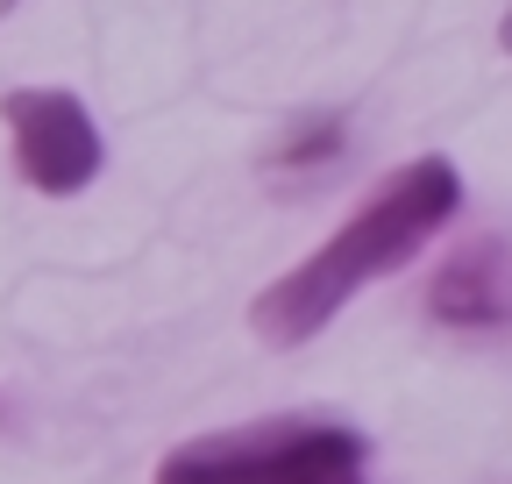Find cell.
<instances>
[{"label":"cell","mask_w":512,"mask_h":484,"mask_svg":"<svg viewBox=\"0 0 512 484\" xmlns=\"http://www.w3.org/2000/svg\"><path fill=\"white\" fill-rule=\"evenodd\" d=\"M498 43H505V50H512V8H505V22H498Z\"/></svg>","instance_id":"8992f818"},{"label":"cell","mask_w":512,"mask_h":484,"mask_svg":"<svg viewBox=\"0 0 512 484\" xmlns=\"http://www.w3.org/2000/svg\"><path fill=\"white\" fill-rule=\"evenodd\" d=\"M370 442L342 420H264V428L192 435L150 484H363Z\"/></svg>","instance_id":"7a4b0ae2"},{"label":"cell","mask_w":512,"mask_h":484,"mask_svg":"<svg viewBox=\"0 0 512 484\" xmlns=\"http://www.w3.org/2000/svg\"><path fill=\"white\" fill-rule=\"evenodd\" d=\"M15 8H22V0H0V22H8V15H15Z\"/></svg>","instance_id":"52a82bcc"},{"label":"cell","mask_w":512,"mask_h":484,"mask_svg":"<svg viewBox=\"0 0 512 484\" xmlns=\"http://www.w3.org/2000/svg\"><path fill=\"white\" fill-rule=\"evenodd\" d=\"M427 314L456 335H512V235H470L427 278Z\"/></svg>","instance_id":"277c9868"},{"label":"cell","mask_w":512,"mask_h":484,"mask_svg":"<svg viewBox=\"0 0 512 484\" xmlns=\"http://www.w3.org/2000/svg\"><path fill=\"white\" fill-rule=\"evenodd\" d=\"M342 157H349V114L306 107V114L285 121L278 150L264 157V178H271V186H285V193H306V186H320V178H335Z\"/></svg>","instance_id":"5b68a950"},{"label":"cell","mask_w":512,"mask_h":484,"mask_svg":"<svg viewBox=\"0 0 512 484\" xmlns=\"http://www.w3.org/2000/svg\"><path fill=\"white\" fill-rule=\"evenodd\" d=\"M456 214H463V171L448 157H413L406 171L384 178L328 242H313L292 271H278L264 292L249 299L256 342H271V349L313 342L356 292H370L377 278L406 271Z\"/></svg>","instance_id":"6da1fadb"},{"label":"cell","mask_w":512,"mask_h":484,"mask_svg":"<svg viewBox=\"0 0 512 484\" xmlns=\"http://www.w3.org/2000/svg\"><path fill=\"white\" fill-rule=\"evenodd\" d=\"M15 178L43 200H79L107 171V136L72 86H8L0 93Z\"/></svg>","instance_id":"3957f363"}]
</instances>
